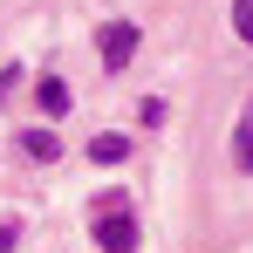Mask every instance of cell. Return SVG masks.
<instances>
[{
  "label": "cell",
  "mask_w": 253,
  "mask_h": 253,
  "mask_svg": "<svg viewBox=\"0 0 253 253\" xmlns=\"http://www.w3.org/2000/svg\"><path fill=\"white\" fill-rule=\"evenodd\" d=\"M21 151H28L35 165H55V158H62V144H55V130H28V137H21Z\"/></svg>",
  "instance_id": "8992f818"
},
{
  "label": "cell",
  "mask_w": 253,
  "mask_h": 253,
  "mask_svg": "<svg viewBox=\"0 0 253 253\" xmlns=\"http://www.w3.org/2000/svg\"><path fill=\"white\" fill-rule=\"evenodd\" d=\"M35 103H42V117H69V83L62 76H42L35 83Z\"/></svg>",
  "instance_id": "3957f363"
},
{
  "label": "cell",
  "mask_w": 253,
  "mask_h": 253,
  "mask_svg": "<svg viewBox=\"0 0 253 253\" xmlns=\"http://www.w3.org/2000/svg\"><path fill=\"white\" fill-rule=\"evenodd\" d=\"M89 158H96V165H124V158H130V137H117V130H96V137H89Z\"/></svg>",
  "instance_id": "277c9868"
},
{
  "label": "cell",
  "mask_w": 253,
  "mask_h": 253,
  "mask_svg": "<svg viewBox=\"0 0 253 253\" xmlns=\"http://www.w3.org/2000/svg\"><path fill=\"white\" fill-rule=\"evenodd\" d=\"M96 48H103V69H130V55H137V28H130V21H110V28L96 35Z\"/></svg>",
  "instance_id": "7a4b0ae2"
},
{
  "label": "cell",
  "mask_w": 253,
  "mask_h": 253,
  "mask_svg": "<svg viewBox=\"0 0 253 253\" xmlns=\"http://www.w3.org/2000/svg\"><path fill=\"white\" fill-rule=\"evenodd\" d=\"M233 165H240V171H253V103L240 110V130H233Z\"/></svg>",
  "instance_id": "5b68a950"
},
{
  "label": "cell",
  "mask_w": 253,
  "mask_h": 253,
  "mask_svg": "<svg viewBox=\"0 0 253 253\" xmlns=\"http://www.w3.org/2000/svg\"><path fill=\"white\" fill-rule=\"evenodd\" d=\"M96 247L103 253H137V206H130L124 192L96 199Z\"/></svg>",
  "instance_id": "6da1fadb"
},
{
  "label": "cell",
  "mask_w": 253,
  "mask_h": 253,
  "mask_svg": "<svg viewBox=\"0 0 253 253\" xmlns=\"http://www.w3.org/2000/svg\"><path fill=\"white\" fill-rule=\"evenodd\" d=\"M14 240H21V226H14V219H0V253L14 247Z\"/></svg>",
  "instance_id": "ba28073f"
},
{
  "label": "cell",
  "mask_w": 253,
  "mask_h": 253,
  "mask_svg": "<svg viewBox=\"0 0 253 253\" xmlns=\"http://www.w3.org/2000/svg\"><path fill=\"white\" fill-rule=\"evenodd\" d=\"M233 35L253 42V0H233Z\"/></svg>",
  "instance_id": "52a82bcc"
}]
</instances>
